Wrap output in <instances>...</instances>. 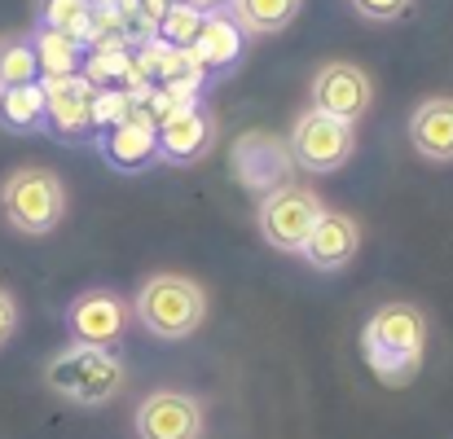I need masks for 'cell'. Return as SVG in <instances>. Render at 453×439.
Instances as JSON below:
<instances>
[{"label": "cell", "mask_w": 453, "mask_h": 439, "mask_svg": "<svg viewBox=\"0 0 453 439\" xmlns=\"http://www.w3.org/2000/svg\"><path fill=\"white\" fill-rule=\"evenodd\" d=\"M423 347H427V316L414 303H383L361 329L365 365L388 387H405L423 369Z\"/></svg>", "instance_id": "1"}, {"label": "cell", "mask_w": 453, "mask_h": 439, "mask_svg": "<svg viewBox=\"0 0 453 439\" xmlns=\"http://www.w3.org/2000/svg\"><path fill=\"white\" fill-rule=\"evenodd\" d=\"M128 382L124 360L111 347H88V343H71L66 352H58L44 365V387L58 391L62 400L80 405V409H97L106 400H115Z\"/></svg>", "instance_id": "2"}, {"label": "cell", "mask_w": 453, "mask_h": 439, "mask_svg": "<svg viewBox=\"0 0 453 439\" xmlns=\"http://www.w3.org/2000/svg\"><path fill=\"white\" fill-rule=\"evenodd\" d=\"M0 211L18 233H53L66 216V185L49 167H18L0 185Z\"/></svg>", "instance_id": "3"}, {"label": "cell", "mask_w": 453, "mask_h": 439, "mask_svg": "<svg viewBox=\"0 0 453 439\" xmlns=\"http://www.w3.org/2000/svg\"><path fill=\"white\" fill-rule=\"evenodd\" d=\"M133 307H137V321L154 338H189L207 316V294L198 282H189L180 273H154L137 291Z\"/></svg>", "instance_id": "4"}, {"label": "cell", "mask_w": 453, "mask_h": 439, "mask_svg": "<svg viewBox=\"0 0 453 439\" xmlns=\"http://www.w3.org/2000/svg\"><path fill=\"white\" fill-rule=\"evenodd\" d=\"M326 216L321 198L303 185H282L260 202V238L278 251H303L312 224Z\"/></svg>", "instance_id": "5"}, {"label": "cell", "mask_w": 453, "mask_h": 439, "mask_svg": "<svg viewBox=\"0 0 453 439\" xmlns=\"http://www.w3.org/2000/svg\"><path fill=\"white\" fill-rule=\"evenodd\" d=\"M352 149H357L352 124L330 119L321 110H303L296 119V128H291V154H296V163L303 171H317V176L339 171L352 158Z\"/></svg>", "instance_id": "6"}, {"label": "cell", "mask_w": 453, "mask_h": 439, "mask_svg": "<svg viewBox=\"0 0 453 439\" xmlns=\"http://www.w3.org/2000/svg\"><path fill=\"white\" fill-rule=\"evenodd\" d=\"M374 102V84L361 66L352 62H326L317 75H312V106L308 110H321L330 119H343V124H357Z\"/></svg>", "instance_id": "7"}, {"label": "cell", "mask_w": 453, "mask_h": 439, "mask_svg": "<svg viewBox=\"0 0 453 439\" xmlns=\"http://www.w3.org/2000/svg\"><path fill=\"white\" fill-rule=\"evenodd\" d=\"M128 316L133 307L111 291H88L66 307V325L75 343H88V347H115L128 329Z\"/></svg>", "instance_id": "8"}, {"label": "cell", "mask_w": 453, "mask_h": 439, "mask_svg": "<svg viewBox=\"0 0 453 439\" xmlns=\"http://www.w3.org/2000/svg\"><path fill=\"white\" fill-rule=\"evenodd\" d=\"M137 439H203V409L185 391H150L137 405Z\"/></svg>", "instance_id": "9"}, {"label": "cell", "mask_w": 453, "mask_h": 439, "mask_svg": "<svg viewBox=\"0 0 453 439\" xmlns=\"http://www.w3.org/2000/svg\"><path fill=\"white\" fill-rule=\"evenodd\" d=\"M93 97L97 88L84 75L44 79V124H53L62 137H84L93 128Z\"/></svg>", "instance_id": "10"}, {"label": "cell", "mask_w": 453, "mask_h": 439, "mask_svg": "<svg viewBox=\"0 0 453 439\" xmlns=\"http://www.w3.org/2000/svg\"><path fill=\"white\" fill-rule=\"evenodd\" d=\"M357 246H361V224H357L352 216H343V211H326V216L312 224V233H308V242H303V255H308L312 269L334 273V269L352 264Z\"/></svg>", "instance_id": "11"}, {"label": "cell", "mask_w": 453, "mask_h": 439, "mask_svg": "<svg viewBox=\"0 0 453 439\" xmlns=\"http://www.w3.org/2000/svg\"><path fill=\"white\" fill-rule=\"evenodd\" d=\"M106 158L115 163V167H124V171H137V167H146L150 158H158V124L150 119V110H133L124 124H115L111 132H106Z\"/></svg>", "instance_id": "12"}, {"label": "cell", "mask_w": 453, "mask_h": 439, "mask_svg": "<svg viewBox=\"0 0 453 439\" xmlns=\"http://www.w3.org/2000/svg\"><path fill=\"white\" fill-rule=\"evenodd\" d=\"M410 141L427 163H453V97L418 102L410 119Z\"/></svg>", "instance_id": "13"}, {"label": "cell", "mask_w": 453, "mask_h": 439, "mask_svg": "<svg viewBox=\"0 0 453 439\" xmlns=\"http://www.w3.org/2000/svg\"><path fill=\"white\" fill-rule=\"evenodd\" d=\"M207 146H211V119L198 106L158 124V154L172 163H194L198 154H207Z\"/></svg>", "instance_id": "14"}, {"label": "cell", "mask_w": 453, "mask_h": 439, "mask_svg": "<svg viewBox=\"0 0 453 439\" xmlns=\"http://www.w3.org/2000/svg\"><path fill=\"white\" fill-rule=\"evenodd\" d=\"M189 57L198 62V71H203V66H216V71H220V66H234V62L242 57V26H238L229 13H207V22H203V31H198Z\"/></svg>", "instance_id": "15"}, {"label": "cell", "mask_w": 453, "mask_h": 439, "mask_svg": "<svg viewBox=\"0 0 453 439\" xmlns=\"http://www.w3.org/2000/svg\"><path fill=\"white\" fill-rule=\"evenodd\" d=\"M303 0H234V22L242 26V35H273L287 31L296 22Z\"/></svg>", "instance_id": "16"}, {"label": "cell", "mask_w": 453, "mask_h": 439, "mask_svg": "<svg viewBox=\"0 0 453 439\" xmlns=\"http://www.w3.org/2000/svg\"><path fill=\"white\" fill-rule=\"evenodd\" d=\"M31 49H35V62H40V75H44V79H66V75H80V44H75L71 35L49 31V26H35Z\"/></svg>", "instance_id": "17"}, {"label": "cell", "mask_w": 453, "mask_h": 439, "mask_svg": "<svg viewBox=\"0 0 453 439\" xmlns=\"http://www.w3.org/2000/svg\"><path fill=\"white\" fill-rule=\"evenodd\" d=\"M44 124V84L0 88V128L9 132H35Z\"/></svg>", "instance_id": "18"}, {"label": "cell", "mask_w": 453, "mask_h": 439, "mask_svg": "<svg viewBox=\"0 0 453 439\" xmlns=\"http://www.w3.org/2000/svg\"><path fill=\"white\" fill-rule=\"evenodd\" d=\"M35 18H40V26L62 31L75 44H93V4L88 0H40Z\"/></svg>", "instance_id": "19"}, {"label": "cell", "mask_w": 453, "mask_h": 439, "mask_svg": "<svg viewBox=\"0 0 453 439\" xmlns=\"http://www.w3.org/2000/svg\"><path fill=\"white\" fill-rule=\"evenodd\" d=\"M203 22H207L203 9H194L189 0H172L163 9V18H158V35H163L167 49H185L189 53L194 40H198V31H203Z\"/></svg>", "instance_id": "20"}, {"label": "cell", "mask_w": 453, "mask_h": 439, "mask_svg": "<svg viewBox=\"0 0 453 439\" xmlns=\"http://www.w3.org/2000/svg\"><path fill=\"white\" fill-rule=\"evenodd\" d=\"M22 84H40V62L31 40H4L0 44V88H22Z\"/></svg>", "instance_id": "21"}, {"label": "cell", "mask_w": 453, "mask_h": 439, "mask_svg": "<svg viewBox=\"0 0 453 439\" xmlns=\"http://www.w3.org/2000/svg\"><path fill=\"white\" fill-rule=\"evenodd\" d=\"M133 71V57L119 49V44H97L93 49V57H88V84H106V79H115V75H128Z\"/></svg>", "instance_id": "22"}, {"label": "cell", "mask_w": 453, "mask_h": 439, "mask_svg": "<svg viewBox=\"0 0 453 439\" xmlns=\"http://www.w3.org/2000/svg\"><path fill=\"white\" fill-rule=\"evenodd\" d=\"M133 115V97L124 93H97L93 97V128H115Z\"/></svg>", "instance_id": "23"}, {"label": "cell", "mask_w": 453, "mask_h": 439, "mask_svg": "<svg viewBox=\"0 0 453 439\" xmlns=\"http://www.w3.org/2000/svg\"><path fill=\"white\" fill-rule=\"evenodd\" d=\"M365 22H396V18H405L410 13V4L414 0H348Z\"/></svg>", "instance_id": "24"}, {"label": "cell", "mask_w": 453, "mask_h": 439, "mask_svg": "<svg viewBox=\"0 0 453 439\" xmlns=\"http://www.w3.org/2000/svg\"><path fill=\"white\" fill-rule=\"evenodd\" d=\"M13 329H18V303L9 291H0V347L13 338Z\"/></svg>", "instance_id": "25"}, {"label": "cell", "mask_w": 453, "mask_h": 439, "mask_svg": "<svg viewBox=\"0 0 453 439\" xmlns=\"http://www.w3.org/2000/svg\"><path fill=\"white\" fill-rule=\"evenodd\" d=\"M194 9H203V13H220V9H229L234 0H189Z\"/></svg>", "instance_id": "26"}, {"label": "cell", "mask_w": 453, "mask_h": 439, "mask_svg": "<svg viewBox=\"0 0 453 439\" xmlns=\"http://www.w3.org/2000/svg\"><path fill=\"white\" fill-rule=\"evenodd\" d=\"M88 4H93V9H115L119 0H88Z\"/></svg>", "instance_id": "27"}]
</instances>
